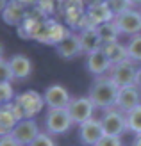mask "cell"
Instances as JSON below:
<instances>
[{
	"label": "cell",
	"mask_w": 141,
	"mask_h": 146,
	"mask_svg": "<svg viewBox=\"0 0 141 146\" xmlns=\"http://www.w3.org/2000/svg\"><path fill=\"white\" fill-rule=\"evenodd\" d=\"M55 52L57 55L61 57V59H75L77 55L82 54V46H80V38H79V32H70L66 38L59 43V45L55 46Z\"/></svg>",
	"instance_id": "obj_13"
},
{
	"label": "cell",
	"mask_w": 141,
	"mask_h": 146,
	"mask_svg": "<svg viewBox=\"0 0 141 146\" xmlns=\"http://www.w3.org/2000/svg\"><path fill=\"white\" fill-rule=\"evenodd\" d=\"M125 116H127V132H132L136 135L141 134V105L132 109Z\"/></svg>",
	"instance_id": "obj_22"
},
{
	"label": "cell",
	"mask_w": 141,
	"mask_h": 146,
	"mask_svg": "<svg viewBox=\"0 0 141 146\" xmlns=\"http://www.w3.org/2000/svg\"><path fill=\"white\" fill-rule=\"evenodd\" d=\"M18 2H20V4H23L25 7H32V9H34V7L39 4V0H18Z\"/></svg>",
	"instance_id": "obj_31"
},
{
	"label": "cell",
	"mask_w": 141,
	"mask_h": 146,
	"mask_svg": "<svg viewBox=\"0 0 141 146\" xmlns=\"http://www.w3.org/2000/svg\"><path fill=\"white\" fill-rule=\"evenodd\" d=\"M138 64L132 62L130 59L123 61V62H118L113 64L109 70L107 75L111 77V80L120 87H129V86H136V77H138Z\"/></svg>",
	"instance_id": "obj_5"
},
{
	"label": "cell",
	"mask_w": 141,
	"mask_h": 146,
	"mask_svg": "<svg viewBox=\"0 0 141 146\" xmlns=\"http://www.w3.org/2000/svg\"><path fill=\"white\" fill-rule=\"evenodd\" d=\"M102 128L106 135H113V137H122L127 132V116L122 111H118L116 107H111L107 111L102 112Z\"/></svg>",
	"instance_id": "obj_4"
},
{
	"label": "cell",
	"mask_w": 141,
	"mask_h": 146,
	"mask_svg": "<svg viewBox=\"0 0 141 146\" xmlns=\"http://www.w3.org/2000/svg\"><path fill=\"white\" fill-rule=\"evenodd\" d=\"M132 146H141V134H138L134 137V143H132Z\"/></svg>",
	"instance_id": "obj_35"
},
{
	"label": "cell",
	"mask_w": 141,
	"mask_h": 146,
	"mask_svg": "<svg viewBox=\"0 0 141 146\" xmlns=\"http://www.w3.org/2000/svg\"><path fill=\"white\" fill-rule=\"evenodd\" d=\"M0 146H20V144L14 141L13 135H4V137H0Z\"/></svg>",
	"instance_id": "obj_30"
},
{
	"label": "cell",
	"mask_w": 141,
	"mask_h": 146,
	"mask_svg": "<svg viewBox=\"0 0 141 146\" xmlns=\"http://www.w3.org/2000/svg\"><path fill=\"white\" fill-rule=\"evenodd\" d=\"M96 32H98L104 45L116 43L118 39H120V31H118V27L114 25V21H109V23H104L100 27H96Z\"/></svg>",
	"instance_id": "obj_21"
},
{
	"label": "cell",
	"mask_w": 141,
	"mask_h": 146,
	"mask_svg": "<svg viewBox=\"0 0 141 146\" xmlns=\"http://www.w3.org/2000/svg\"><path fill=\"white\" fill-rule=\"evenodd\" d=\"M13 78V71H11V64L9 61L0 59V82H11Z\"/></svg>",
	"instance_id": "obj_27"
},
{
	"label": "cell",
	"mask_w": 141,
	"mask_h": 146,
	"mask_svg": "<svg viewBox=\"0 0 141 146\" xmlns=\"http://www.w3.org/2000/svg\"><path fill=\"white\" fill-rule=\"evenodd\" d=\"M104 135L106 134H104L102 123L96 118L82 123V125H79V141H80L82 146H95Z\"/></svg>",
	"instance_id": "obj_12"
},
{
	"label": "cell",
	"mask_w": 141,
	"mask_h": 146,
	"mask_svg": "<svg viewBox=\"0 0 141 146\" xmlns=\"http://www.w3.org/2000/svg\"><path fill=\"white\" fill-rule=\"evenodd\" d=\"M39 134H41V130H39V125H38L36 119H21V121H18V125L14 127L11 135L14 137V141L20 146H31L32 141Z\"/></svg>",
	"instance_id": "obj_8"
},
{
	"label": "cell",
	"mask_w": 141,
	"mask_h": 146,
	"mask_svg": "<svg viewBox=\"0 0 141 146\" xmlns=\"http://www.w3.org/2000/svg\"><path fill=\"white\" fill-rule=\"evenodd\" d=\"M43 98H45V105L48 109H68L72 102V94L68 93V89L64 86L52 84L45 89Z\"/></svg>",
	"instance_id": "obj_9"
},
{
	"label": "cell",
	"mask_w": 141,
	"mask_h": 146,
	"mask_svg": "<svg viewBox=\"0 0 141 146\" xmlns=\"http://www.w3.org/2000/svg\"><path fill=\"white\" fill-rule=\"evenodd\" d=\"M86 14L90 21L95 27H100L104 23H109V21L114 20V14L111 13L109 5L106 2H98V4H90L86 7Z\"/></svg>",
	"instance_id": "obj_16"
},
{
	"label": "cell",
	"mask_w": 141,
	"mask_h": 146,
	"mask_svg": "<svg viewBox=\"0 0 141 146\" xmlns=\"http://www.w3.org/2000/svg\"><path fill=\"white\" fill-rule=\"evenodd\" d=\"M90 4H98V2H106V0H88Z\"/></svg>",
	"instance_id": "obj_36"
},
{
	"label": "cell",
	"mask_w": 141,
	"mask_h": 146,
	"mask_svg": "<svg viewBox=\"0 0 141 146\" xmlns=\"http://www.w3.org/2000/svg\"><path fill=\"white\" fill-rule=\"evenodd\" d=\"M102 52L106 54V57L109 59L111 64H118V62H123V61L129 59L127 45H122L120 41L109 43V45H104V46H102Z\"/></svg>",
	"instance_id": "obj_19"
},
{
	"label": "cell",
	"mask_w": 141,
	"mask_h": 146,
	"mask_svg": "<svg viewBox=\"0 0 141 146\" xmlns=\"http://www.w3.org/2000/svg\"><path fill=\"white\" fill-rule=\"evenodd\" d=\"M14 102L21 107V111L25 114V119H34L36 116L41 112V109L45 107V98H43V94L34 91V89H27L23 93L16 94Z\"/></svg>",
	"instance_id": "obj_6"
},
{
	"label": "cell",
	"mask_w": 141,
	"mask_h": 146,
	"mask_svg": "<svg viewBox=\"0 0 141 146\" xmlns=\"http://www.w3.org/2000/svg\"><path fill=\"white\" fill-rule=\"evenodd\" d=\"M14 98H16V94L13 91L11 82H0V105L11 104Z\"/></svg>",
	"instance_id": "obj_25"
},
{
	"label": "cell",
	"mask_w": 141,
	"mask_h": 146,
	"mask_svg": "<svg viewBox=\"0 0 141 146\" xmlns=\"http://www.w3.org/2000/svg\"><path fill=\"white\" fill-rule=\"evenodd\" d=\"M139 14H141V9H139Z\"/></svg>",
	"instance_id": "obj_38"
},
{
	"label": "cell",
	"mask_w": 141,
	"mask_h": 146,
	"mask_svg": "<svg viewBox=\"0 0 141 146\" xmlns=\"http://www.w3.org/2000/svg\"><path fill=\"white\" fill-rule=\"evenodd\" d=\"M7 4H9V0H0V14L4 13V9L7 7Z\"/></svg>",
	"instance_id": "obj_34"
},
{
	"label": "cell",
	"mask_w": 141,
	"mask_h": 146,
	"mask_svg": "<svg viewBox=\"0 0 141 146\" xmlns=\"http://www.w3.org/2000/svg\"><path fill=\"white\" fill-rule=\"evenodd\" d=\"M95 146H123L120 137H113V135H104L102 139L96 143Z\"/></svg>",
	"instance_id": "obj_29"
},
{
	"label": "cell",
	"mask_w": 141,
	"mask_h": 146,
	"mask_svg": "<svg viewBox=\"0 0 141 146\" xmlns=\"http://www.w3.org/2000/svg\"><path fill=\"white\" fill-rule=\"evenodd\" d=\"M27 14H29V9L23 4H20L18 0H9V4H7V7L4 9V13L0 16H2L4 23L18 29L23 23V20L27 18Z\"/></svg>",
	"instance_id": "obj_14"
},
{
	"label": "cell",
	"mask_w": 141,
	"mask_h": 146,
	"mask_svg": "<svg viewBox=\"0 0 141 146\" xmlns=\"http://www.w3.org/2000/svg\"><path fill=\"white\" fill-rule=\"evenodd\" d=\"M16 125H18V119L11 114L7 105H0V137L11 135Z\"/></svg>",
	"instance_id": "obj_20"
},
{
	"label": "cell",
	"mask_w": 141,
	"mask_h": 146,
	"mask_svg": "<svg viewBox=\"0 0 141 146\" xmlns=\"http://www.w3.org/2000/svg\"><path fill=\"white\" fill-rule=\"evenodd\" d=\"M72 31L66 25L59 23L57 20L54 18H47L43 21V25L39 29L38 36H36V41L43 43V45H52V46H57L66 36H68Z\"/></svg>",
	"instance_id": "obj_3"
},
{
	"label": "cell",
	"mask_w": 141,
	"mask_h": 146,
	"mask_svg": "<svg viewBox=\"0 0 141 146\" xmlns=\"http://www.w3.org/2000/svg\"><path fill=\"white\" fill-rule=\"evenodd\" d=\"M129 4L132 5V9H136V7L141 9V0H129Z\"/></svg>",
	"instance_id": "obj_32"
},
{
	"label": "cell",
	"mask_w": 141,
	"mask_h": 146,
	"mask_svg": "<svg viewBox=\"0 0 141 146\" xmlns=\"http://www.w3.org/2000/svg\"><path fill=\"white\" fill-rule=\"evenodd\" d=\"M2 54H4V46H2V43H0V59H2Z\"/></svg>",
	"instance_id": "obj_37"
},
{
	"label": "cell",
	"mask_w": 141,
	"mask_h": 146,
	"mask_svg": "<svg viewBox=\"0 0 141 146\" xmlns=\"http://www.w3.org/2000/svg\"><path fill=\"white\" fill-rule=\"evenodd\" d=\"M118 87L109 75L104 77H96L93 80V84L88 91V98L93 102V105L96 109H102V111H107L111 107H116V98H118Z\"/></svg>",
	"instance_id": "obj_1"
},
{
	"label": "cell",
	"mask_w": 141,
	"mask_h": 146,
	"mask_svg": "<svg viewBox=\"0 0 141 146\" xmlns=\"http://www.w3.org/2000/svg\"><path fill=\"white\" fill-rule=\"evenodd\" d=\"M59 4H61V0H39V4L36 7H38L47 18H50L52 14L59 9Z\"/></svg>",
	"instance_id": "obj_26"
},
{
	"label": "cell",
	"mask_w": 141,
	"mask_h": 146,
	"mask_svg": "<svg viewBox=\"0 0 141 146\" xmlns=\"http://www.w3.org/2000/svg\"><path fill=\"white\" fill-rule=\"evenodd\" d=\"M114 25L118 27L120 34H125V36H136V34H141V14L138 9H130L127 13L120 14V16H114Z\"/></svg>",
	"instance_id": "obj_10"
},
{
	"label": "cell",
	"mask_w": 141,
	"mask_h": 146,
	"mask_svg": "<svg viewBox=\"0 0 141 146\" xmlns=\"http://www.w3.org/2000/svg\"><path fill=\"white\" fill-rule=\"evenodd\" d=\"M106 4L109 5V9H111V13H113L114 16H120V14L132 9L129 0H106Z\"/></svg>",
	"instance_id": "obj_24"
},
{
	"label": "cell",
	"mask_w": 141,
	"mask_h": 146,
	"mask_svg": "<svg viewBox=\"0 0 141 146\" xmlns=\"http://www.w3.org/2000/svg\"><path fill=\"white\" fill-rule=\"evenodd\" d=\"M31 146H57V143H55V139H54V137H52L50 134L41 132V134L32 141Z\"/></svg>",
	"instance_id": "obj_28"
},
{
	"label": "cell",
	"mask_w": 141,
	"mask_h": 146,
	"mask_svg": "<svg viewBox=\"0 0 141 146\" xmlns=\"http://www.w3.org/2000/svg\"><path fill=\"white\" fill-rule=\"evenodd\" d=\"M79 38H80V46H82V54L90 55L93 52H98L102 50L104 43L100 39L98 32H96V29H86V31L79 32Z\"/></svg>",
	"instance_id": "obj_18"
},
{
	"label": "cell",
	"mask_w": 141,
	"mask_h": 146,
	"mask_svg": "<svg viewBox=\"0 0 141 146\" xmlns=\"http://www.w3.org/2000/svg\"><path fill=\"white\" fill-rule=\"evenodd\" d=\"M136 86L141 89V66L138 68V77H136Z\"/></svg>",
	"instance_id": "obj_33"
},
{
	"label": "cell",
	"mask_w": 141,
	"mask_h": 146,
	"mask_svg": "<svg viewBox=\"0 0 141 146\" xmlns=\"http://www.w3.org/2000/svg\"><path fill=\"white\" fill-rule=\"evenodd\" d=\"M95 105L93 102L88 98V96H77V98H72L70 105H68V114L73 121V125H82V123L93 119V114H95Z\"/></svg>",
	"instance_id": "obj_7"
},
{
	"label": "cell",
	"mask_w": 141,
	"mask_h": 146,
	"mask_svg": "<svg viewBox=\"0 0 141 146\" xmlns=\"http://www.w3.org/2000/svg\"><path fill=\"white\" fill-rule=\"evenodd\" d=\"M139 105H141V89L138 86L122 87V89L118 91V98H116V109L118 111L127 114L132 109H136Z\"/></svg>",
	"instance_id": "obj_11"
},
{
	"label": "cell",
	"mask_w": 141,
	"mask_h": 146,
	"mask_svg": "<svg viewBox=\"0 0 141 146\" xmlns=\"http://www.w3.org/2000/svg\"><path fill=\"white\" fill-rule=\"evenodd\" d=\"M9 64H11V71H13V78L14 80H25V78L31 77V73H32V61L29 59L27 55L14 54L9 59Z\"/></svg>",
	"instance_id": "obj_17"
},
{
	"label": "cell",
	"mask_w": 141,
	"mask_h": 146,
	"mask_svg": "<svg viewBox=\"0 0 141 146\" xmlns=\"http://www.w3.org/2000/svg\"><path fill=\"white\" fill-rule=\"evenodd\" d=\"M127 54L132 62H141V34L132 36L127 43Z\"/></svg>",
	"instance_id": "obj_23"
},
{
	"label": "cell",
	"mask_w": 141,
	"mask_h": 146,
	"mask_svg": "<svg viewBox=\"0 0 141 146\" xmlns=\"http://www.w3.org/2000/svg\"><path fill=\"white\" fill-rule=\"evenodd\" d=\"M113 64L109 62V59L106 57V54L98 50V52H93L90 55H86V70L91 73V75L96 78V77H104L107 75L109 70Z\"/></svg>",
	"instance_id": "obj_15"
},
{
	"label": "cell",
	"mask_w": 141,
	"mask_h": 146,
	"mask_svg": "<svg viewBox=\"0 0 141 146\" xmlns=\"http://www.w3.org/2000/svg\"><path fill=\"white\" fill-rule=\"evenodd\" d=\"M43 125H45L47 134L54 137V135L66 134L73 127V121L66 109H48L45 114V119H43Z\"/></svg>",
	"instance_id": "obj_2"
}]
</instances>
